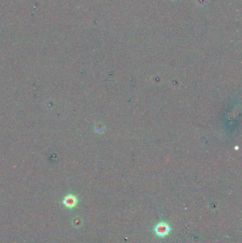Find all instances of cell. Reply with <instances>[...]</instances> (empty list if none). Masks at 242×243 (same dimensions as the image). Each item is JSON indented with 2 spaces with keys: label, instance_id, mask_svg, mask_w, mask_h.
I'll return each mask as SVG.
<instances>
[{
  "label": "cell",
  "instance_id": "obj_2",
  "mask_svg": "<svg viewBox=\"0 0 242 243\" xmlns=\"http://www.w3.org/2000/svg\"><path fill=\"white\" fill-rule=\"evenodd\" d=\"M77 200L76 197L73 195H68L65 197L63 200V204L69 208H72L76 206Z\"/></svg>",
  "mask_w": 242,
  "mask_h": 243
},
{
  "label": "cell",
  "instance_id": "obj_1",
  "mask_svg": "<svg viewBox=\"0 0 242 243\" xmlns=\"http://www.w3.org/2000/svg\"><path fill=\"white\" fill-rule=\"evenodd\" d=\"M170 231V227L165 223H158L155 227V232L156 235L160 237H165L168 235L169 232Z\"/></svg>",
  "mask_w": 242,
  "mask_h": 243
}]
</instances>
